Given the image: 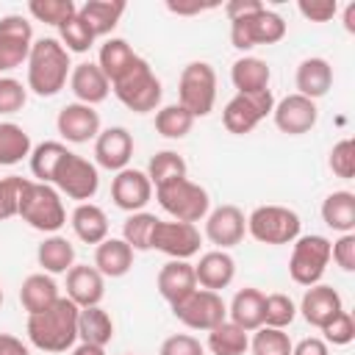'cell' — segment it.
I'll return each mask as SVG.
<instances>
[{
  "instance_id": "d6a6232c",
  "label": "cell",
  "mask_w": 355,
  "mask_h": 355,
  "mask_svg": "<svg viewBox=\"0 0 355 355\" xmlns=\"http://www.w3.org/2000/svg\"><path fill=\"white\" fill-rule=\"evenodd\" d=\"M78 338L83 344H97V347L111 344V338H114V319L108 316V311H103L100 305L80 308L78 311Z\"/></svg>"
},
{
  "instance_id": "ffe728a7",
  "label": "cell",
  "mask_w": 355,
  "mask_h": 355,
  "mask_svg": "<svg viewBox=\"0 0 355 355\" xmlns=\"http://www.w3.org/2000/svg\"><path fill=\"white\" fill-rule=\"evenodd\" d=\"M155 286H158V294H161L169 305H178V302L186 300L194 288H200V286H197V277H194V263L169 258V261L161 266V272H158V277H155Z\"/></svg>"
},
{
  "instance_id": "9a60e30c",
  "label": "cell",
  "mask_w": 355,
  "mask_h": 355,
  "mask_svg": "<svg viewBox=\"0 0 355 355\" xmlns=\"http://www.w3.org/2000/svg\"><path fill=\"white\" fill-rule=\"evenodd\" d=\"M247 233V216L239 205H219L214 211H208L205 216V239L216 247V250H230L236 244H241Z\"/></svg>"
},
{
  "instance_id": "680465c9",
  "label": "cell",
  "mask_w": 355,
  "mask_h": 355,
  "mask_svg": "<svg viewBox=\"0 0 355 355\" xmlns=\"http://www.w3.org/2000/svg\"><path fill=\"white\" fill-rule=\"evenodd\" d=\"M72 355H105V347H97V344H78L72 347Z\"/></svg>"
},
{
  "instance_id": "ac0fdd59",
  "label": "cell",
  "mask_w": 355,
  "mask_h": 355,
  "mask_svg": "<svg viewBox=\"0 0 355 355\" xmlns=\"http://www.w3.org/2000/svg\"><path fill=\"white\" fill-rule=\"evenodd\" d=\"M130 155H133V136L128 128L114 125V128H105L97 133V139H94L97 166H103L108 172H122L128 166Z\"/></svg>"
},
{
  "instance_id": "3957f363",
  "label": "cell",
  "mask_w": 355,
  "mask_h": 355,
  "mask_svg": "<svg viewBox=\"0 0 355 355\" xmlns=\"http://www.w3.org/2000/svg\"><path fill=\"white\" fill-rule=\"evenodd\" d=\"M17 216H22V222H28L33 230H42V233H55L67 225V211L58 189L39 180H28Z\"/></svg>"
},
{
  "instance_id": "816d5d0a",
  "label": "cell",
  "mask_w": 355,
  "mask_h": 355,
  "mask_svg": "<svg viewBox=\"0 0 355 355\" xmlns=\"http://www.w3.org/2000/svg\"><path fill=\"white\" fill-rule=\"evenodd\" d=\"M330 258L336 261L338 269L355 272V233H341L338 241L330 244Z\"/></svg>"
},
{
  "instance_id": "681fc988",
  "label": "cell",
  "mask_w": 355,
  "mask_h": 355,
  "mask_svg": "<svg viewBox=\"0 0 355 355\" xmlns=\"http://www.w3.org/2000/svg\"><path fill=\"white\" fill-rule=\"evenodd\" d=\"M28 100V89L17 78H0V114H17L22 111Z\"/></svg>"
},
{
  "instance_id": "4316f807",
  "label": "cell",
  "mask_w": 355,
  "mask_h": 355,
  "mask_svg": "<svg viewBox=\"0 0 355 355\" xmlns=\"http://www.w3.org/2000/svg\"><path fill=\"white\" fill-rule=\"evenodd\" d=\"M133 266V247L125 239H105L94 250V269L103 277H122Z\"/></svg>"
},
{
  "instance_id": "8fae6325",
  "label": "cell",
  "mask_w": 355,
  "mask_h": 355,
  "mask_svg": "<svg viewBox=\"0 0 355 355\" xmlns=\"http://www.w3.org/2000/svg\"><path fill=\"white\" fill-rule=\"evenodd\" d=\"M53 183H55L58 194H67L69 200L89 202L100 189V175L89 158H83L78 153H67L53 175Z\"/></svg>"
},
{
  "instance_id": "30bf717a",
  "label": "cell",
  "mask_w": 355,
  "mask_h": 355,
  "mask_svg": "<svg viewBox=\"0 0 355 355\" xmlns=\"http://www.w3.org/2000/svg\"><path fill=\"white\" fill-rule=\"evenodd\" d=\"M172 313L178 322H183L189 330H214L216 324H222L227 319V305L222 300L219 291H208V288H194L186 300H180L178 305H172Z\"/></svg>"
},
{
  "instance_id": "7a4b0ae2",
  "label": "cell",
  "mask_w": 355,
  "mask_h": 355,
  "mask_svg": "<svg viewBox=\"0 0 355 355\" xmlns=\"http://www.w3.org/2000/svg\"><path fill=\"white\" fill-rule=\"evenodd\" d=\"M28 89L39 97H53L69 80V53L58 39H36L28 55Z\"/></svg>"
},
{
  "instance_id": "e575fe53",
  "label": "cell",
  "mask_w": 355,
  "mask_h": 355,
  "mask_svg": "<svg viewBox=\"0 0 355 355\" xmlns=\"http://www.w3.org/2000/svg\"><path fill=\"white\" fill-rule=\"evenodd\" d=\"M36 261L47 275H64L75 266V247L64 236H47L36 247Z\"/></svg>"
},
{
  "instance_id": "ba28073f",
  "label": "cell",
  "mask_w": 355,
  "mask_h": 355,
  "mask_svg": "<svg viewBox=\"0 0 355 355\" xmlns=\"http://www.w3.org/2000/svg\"><path fill=\"white\" fill-rule=\"evenodd\" d=\"M288 258V275L297 286H316L330 263V239L311 233V236H297Z\"/></svg>"
},
{
  "instance_id": "6125c7cd",
  "label": "cell",
  "mask_w": 355,
  "mask_h": 355,
  "mask_svg": "<svg viewBox=\"0 0 355 355\" xmlns=\"http://www.w3.org/2000/svg\"><path fill=\"white\" fill-rule=\"evenodd\" d=\"M125 355H133V352H125Z\"/></svg>"
},
{
  "instance_id": "6f0895ef",
  "label": "cell",
  "mask_w": 355,
  "mask_h": 355,
  "mask_svg": "<svg viewBox=\"0 0 355 355\" xmlns=\"http://www.w3.org/2000/svg\"><path fill=\"white\" fill-rule=\"evenodd\" d=\"M166 8L172 11V14H183V17H189V14H200V11H208V8H214V3H200V0H194V3H166Z\"/></svg>"
},
{
  "instance_id": "7dc6e473",
  "label": "cell",
  "mask_w": 355,
  "mask_h": 355,
  "mask_svg": "<svg viewBox=\"0 0 355 355\" xmlns=\"http://www.w3.org/2000/svg\"><path fill=\"white\" fill-rule=\"evenodd\" d=\"M327 164H330V169H333L336 178H341V180H352V175H355V141H352V139H341V141H336L333 150H330Z\"/></svg>"
},
{
  "instance_id": "9f6ffc18",
  "label": "cell",
  "mask_w": 355,
  "mask_h": 355,
  "mask_svg": "<svg viewBox=\"0 0 355 355\" xmlns=\"http://www.w3.org/2000/svg\"><path fill=\"white\" fill-rule=\"evenodd\" d=\"M0 355H31V349L17 336L0 333Z\"/></svg>"
},
{
  "instance_id": "7402d4cb",
  "label": "cell",
  "mask_w": 355,
  "mask_h": 355,
  "mask_svg": "<svg viewBox=\"0 0 355 355\" xmlns=\"http://www.w3.org/2000/svg\"><path fill=\"white\" fill-rule=\"evenodd\" d=\"M300 311H302V319L311 327H319L322 330L338 311H344V302H341V294L333 286L316 283V286H308V291L302 294Z\"/></svg>"
},
{
  "instance_id": "74e56055",
  "label": "cell",
  "mask_w": 355,
  "mask_h": 355,
  "mask_svg": "<svg viewBox=\"0 0 355 355\" xmlns=\"http://www.w3.org/2000/svg\"><path fill=\"white\" fill-rule=\"evenodd\" d=\"M69 150L61 144V141H42L31 150V172L39 183H53V175L61 164V158L67 155Z\"/></svg>"
},
{
  "instance_id": "4dcf8cb0",
  "label": "cell",
  "mask_w": 355,
  "mask_h": 355,
  "mask_svg": "<svg viewBox=\"0 0 355 355\" xmlns=\"http://www.w3.org/2000/svg\"><path fill=\"white\" fill-rule=\"evenodd\" d=\"M136 53H133V47L125 42V39H116V36H111V39H105L103 42V47H100V53H97V67L103 69V75L108 78V83H114V80H119L133 64H136Z\"/></svg>"
},
{
  "instance_id": "d590c367",
  "label": "cell",
  "mask_w": 355,
  "mask_h": 355,
  "mask_svg": "<svg viewBox=\"0 0 355 355\" xmlns=\"http://www.w3.org/2000/svg\"><path fill=\"white\" fill-rule=\"evenodd\" d=\"M33 150L31 136L17 122H0V166H14Z\"/></svg>"
},
{
  "instance_id": "5b68a950",
  "label": "cell",
  "mask_w": 355,
  "mask_h": 355,
  "mask_svg": "<svg viewBox=\"0 0 355 355\" xmlns=\"http://www.w3.org/2000/svg\"><path fill=\"white\" fill-rule=\"evenodd\" d=\"M155 200L158 205L178 222H200L208 216L211 211V197L208 191L189 180V178H180V180H172V183H164L155 189Z\"/></svg>"
},
{
  "instance_id": "277c9868",
  "label": "cell",
  "mask_w": 355,
  "mask_h": 355,
  "mask_svg": "<svg viewBox=\"0 0 355 355\" xmlns=\"http://www.w3.org/2000/svg\"><path fill=\"white\" fill-rule=\"evenodd\" d=\"M111 89H114L116 100H119L125 108L136 111V114L158 111L161 94H164L161 80L155 78L153 67H150L144 58H136V64H133L119 80H114Z\"/></svg>"
},
{
  "instance_id": "4fadbf2b",
  "label": "cell",
  "mask_w": 355,
  "mask_h": 355,
  "mask_svg": "<svg viewBox=\"0 0 355 355\" xmlns=\"http://www.w3.org/2000/svg\"><path fill=\"white\" fill-rule=\"evenodd\" d=\"M275 108V97H272V89L266 92H255V94H236L225 111H222V125L236 133V136H244L250 133L266 114H272Z\"/></svg>"
},
{
  "instance_id": "6da1fadb",
  "label": "cell",
  "mask_w": 355,
  "mask_h": 355,
  "mask_svg": "<svg viewBox=\"0 0 355 355\" xmlns=\"http://www.w3.org/2000/svg\"><path fill=\"white\" fill-rule=\"evenodd\" d=\"M78 305L58 297L47 311L28 316V338L42 352H67L78 341Z\"/></svg>"
},
{
  "instance_id": "d4e9b609",
  "label": "cell",
  "mask_w": 355,
  "mask_h": 355,
  "mask_svg": "<svg viewBox=\"0 0 355 355\" xmlns=\"http://www.w3.org/2000/svg\"><path fill=\"white\" fill-rule=\"evenodd\" d=\"M294 83H297V94H302V97H308V100L316 103L333 86V67H330V61L327 58H319V55L300 61L297 75H294Z\"/></svg>"
},
{
  "instance_id": "94428289",
  "label": "cell",
  "mask_w": 355,
  "mask_h": 355,
  "mask_svg": "<svg viewBox=\"0 0 355 355\" xmlns=\"http://www.w3.org/2000/svg\"><path fill=\"white\" fill-rule=\"evenodd\" d=\"M0 305H3V288H0Z\"/></svg>"
},
{
  "instance_id": "603a6c76",
  "label": "cell",
  "mask_w": 355,
  "mask_h": 355,
  "mask_svg": "<svg viewBox=\"0 0 355 355\" xmlns=\"http://www.w3.org/2000/svg\"><path fill=\"white\" fill-rule=\"evenodd\" d=\"M69 89L78 97V103L94 108L97 103H103L108 97L111 83H108V78L103 75V69L97 64L83 61V64H75L72 67V72H69Z\"/></svg>"
},
{
  "instance_id": "2e32d148",
  "label": "cell",
  "mask_w": 355,
  "mask_h": 355,
  "mask_svg": "<svg viewBox=\"0 0 355 355\" xmlns=\"http://www.w3.org/2000/svg\"><path fill=\"white\" fill-rule=\"evenodd\" d=\"M153 197V183L147 178V172L141 169H130L125 166L122 172L114 175L111 180V200L116 208L128 211V214H136L141 211Z\"/></svg>"
},
{
  "instance_id": "7c38bea8",
  "label": "cell",
  "mask_w": 355,
  "mask_h": 355,
  "mask_svg": "<svg viewBox=\"0 0 355 355\" xmlns=\"http://www.w3.org/2000/svg\"><path fill=\"white\" fill-rule=\"evenodd\" d=\"M200 230L191 222H178V219H158L153 239H150V250H158L175 261H189L191 255L200 252Z\"/></svg>"
},
{
  "instance_id": "9c48e42d",
  "label": "cell",
  "mask_w": 355,
  "mask_h": 355,
  "mask_svg": "<svg viewBox=\"0 0 355 355\" xmlns=\"http://www.w3.org/2000/svg\"><path fill=\"white\" fill-rule=\"evenodd\" d=\"M286 36V19L266 6L250 17L230 22V42L236 50H252L258 44H275Z\"/></svg>"
},
{
  "instance_id": "8d00e7d4",
  "label": "cell",
  "mask_w": 355,
  "mask_h": 355,
  "mask_svg": "<svg viewBox=\"0 0 355 355\" xmlns=\"http://www.w3.org/2000/svg\"><path fill=\"white\" fill-rule=\"evenodd\" d=\"M208 349L214 355H244L250 349V336L239 324L225 319L222 324L208 330Z\"/></svg>"
},
{
  "instance_id": "1f68e13d",
  "label": "cell",
  "mask_w": 355,
  "mask_h": 355,
  "mask_svg": "<svg viewBox=\"0 0 355 355\" xmlns=\"http://www.w3.org/2000/svg\"><path fill=\"white\" fill-rule=\"evenodd\" d=\"M322 222L338 233H355V194L341 189L324 197L322 202Z\"/></svg>"
},
{
  "instance_id": "c3c4849f",
  "label": "cell",
  "mask_w": 355,
  "mask_h": 355,
  "mask_svg": "<svg viewBox=\"0 0 355 355\" xmlns=\"http://www.w3.org/2000/svg\"><path fill=\"white\" fill-rule=\"evenodd\" d=\"M324 344H336V347H347L352 338H355V319L349 311H338L324 327Z\"/></svg>"
},
{
  "instance_id": "ab89813d",
  "label": "cell",
  "mask_w": 355,
  "mask_h": 355,
  "mask_svg": "<svg viewBox=\"0 0 355 355\" xmlns=\"http://www.w3.org/2000/svg\"><path fill=\"white\" fill-rule=\"evenodd\" d=\"M191 128H194V116L180 103H172L155 111V130L164 139H183Z\"/></svg>"
},
{
  "instance_id": "7bdbcfd3",
  "label": "cell",
  "mask_w": 355,
  "mask_h": 355,
  "mask_svg": "<svg viewBox=\"0 0 355 355\" xmlns=\"http://www.w3.org/2000/svg\"><path fill=\"white\" fill-rule=\"evenodd\" d=\"M291 338L288 333L277 330V327H266L261 324L258 330H252V341H250V349L252 355H291Z\"/></svg>"
},
{
  "instance_id": "b9f144b4",
  "label": "cell",
  "mask_w": 355,
  "mask_h": 355,
  "mask_svg": "<svg viewBox=\"0 0 355 355\" xmlns=\"http://www.w3.org/2000/svg\"><path fill=\"white\" fill-rule=\"evenodd\" d=\"M94 31L80 19V14L69 17L64 25H58V42L64 44L67 53H86L94 44Z\"/></svg>"
},
{
  "instance_id": "5bb4252c",
  "label": "cell",
  "mask_w": 355,
  "mask_h": 355,
  "mask_svg": "<svg viewBox=\"0 0 355 355\" xmlns=\"http://www.w3.org/2000/svg\"><path fill=\"white\" fill-rule=\"evenodd\" d=\"M33 47V28L22 14L0 17V72L28 61Z\"/></svg>"
},
{
  "instance_id": "60d3db41",
  "label": "cell",
  "mask_w": 355,
  "mask_h": 355,
  "mask_svg": "<svg viewBox=\"0 0 355 355\" xmlns=\"http://www.w3.org/2000/svg\"><path fill=\"white\" fill-rule=\"evenodd\" d=\"M155 222H158V216H155V214H147V211H136V214H130V216L125 219V225H122V239L133 247V252L150 250V239H153Z\"/></svg>"
},
{
  "instance_id": "484cf974",
  "label": "cell",
  "mask_w": 355,
  "mask_h": 355,
  "mask_svg": "<svg viewBox=\"0 0 355 355\" xmlns=\"http://www.w3.org/2000/svg\"><path fill=\"white\" fill-rule=\"evenodd\" d=\"M230 80L236 86V94H255V92H266L269 80H272V69L263 58L255 55H241L239 61H233L230 67Z\"/></svg>"
},
{
  "instance_id": "e0dca14e",
  "label": "cell",
  "mask_w": 355,
  "mask_h": 355,
  "mask_svg": "<svg viewBox=\"0 0 355 355\" xmlns=\"http://www.w3.org/2000/svg\"><path fill=\"white\" fill-rule=\"evenodd\" d=\"M272 116H275L277 130H283L288 136H302V133H308L316 125L319 108H316L313 100H308L302 94H288L280 103H275Z\"/></svg>"
},
{
  "instance_id": "836d02e7",
  "label": "cell",
  "mask_w": 355,
  "mask_h": 355,
  "mask_svg": "<svg viewBox=\"0 0 355 355\" xmlns=\"http://www.w3.org/2000/svg\"><path fill=\"white\" fill-rule=\"evenodd\" d=\"M80 19L94 31V36H108L119 17L125 14V3L119 0H86L80 8H78Z\"/></svg>"
},
{
  "instance_id": "91938a15",
  "label": "cell",
  "mask_w": 355,
  "mask_h": 355,
  "mask_svg": "<svg viewBox=\"0 0 355 355\" xmlns=\"http://www.w3.org/2000/svg\"><path fill=\"white\" fill-rule=\"evenodd\" d=\"M344 28H347L349 33H355V3H349V6L344 8Z\"/></svg>"
},
{
  "instance_id": "44dd1931",
  "label": "cell",
  "mask_w": 355,
  "mask_h": 355,
  "mask_svg": "<svg viewBox=\"0 0 355 355\" xmlns=\"http://www.w3.org/2000/svg\"><path fill=\"white\" fill-rule=\"evenodd\" d=\"M67 297L78 308L100 305V300L105 297V277L89 263H75L67 272Z\"/></svg>"
},
{
  "instance_id": "52a82bcc",
  "label": "cell",
  "mask_w": 355,
  "mask_h": 355,
  "mask_svg": "<svg viewBox=\"0 0 355 355\" xmlns=\"http://www.w3.org/2000/svg\"><path fill=\"white\" fill-rule=\"evenodd\" d=\"M300 216L286 205H258L247 216V233L261 244H291L300 236Z\"/></svg>"
},
{
  "instance_id": "db71d44e",
  "label": "cell",
  "mask_w": 355,
  "mask_h": 355,
  "mask_svg": "<svg viewBox=\"0 0 355 355\" xmlns=\"http://www.w3.org/2000/svg\"><path fill=\"white\" fill-rule=\"evenodd\" d=\"M261 8H263L261 0H230V3H225V14H227L230 22L241 19V17H250V14L261 11Z\"/></svg>"
},
{
  "instance_id": "f35d334b",
  "label": "cell",
  "mask_w": 355,
  "mask_h": 355,
  "mask_svg": "<svg viewBox=\"0 0 355 355\" xmlns=\"http://www.w3.org/2000/svg\"><path fill=\"white\" fill-rule=\"evenodd\" d=\"M147 178H150L153 189L186 178V161H183V155H178L175 150H161V153H155V155L150 158V164H147Z\"/></svg>"
},
{
  "instance_id": "d6986e66",
  "label": "cell",
  "mask_w": 355,
  "mask_h": 355,
  "mask_svg": "<svg viewBox=\"0 0 355 355\" xmlns=\"http://www.w3.org/2000/svg\"><path fill=\"white\" fill-rule=\"evenodd\" d=\"M55 128H58L61 139H67L72 144H86V141L97 139V133H100V114L92 105L67 103L55 116Z\"/></svg>"
},
{
  "instance_id": "11a10c76",
  "label": "cell",
  "mask_w": 355,
  "mask_h": 355,
  "mask_svg": "<svg viewBox=\"0 0 355 355\" xmlns=\"http://www.w3.org/2000/svg\"><path fill=\"white\" fill-rule=\"evenodd\" d=\"M291 355H330V349H327L324 338H316V336H311V338H302V341H297V344L291 347Z\"/></svg>"
},
{
  "instance_id": "f6af8a7d",
  "label": "cell",
  "mask_w": 355,
  "mask_h": 355,
  "mask_svg": "<svg viewBox=\"0 0 355 355\" xmlns=\"http://www.w3.org/2000/svg\"><path fill=\"white\" fill-rule=\"evenodd\" d=\"M294 316H297V305L288 294H280V291L263 294V324L266 327L283 330L294 322Z\"/></svg>"
},
{
  "instance_id": "f546056e",
  "label": "cell",
  "mask_w": 355,
  "mask_h": 355,
  "mask_svg": "<svg viewBox=\"0 0 355 355\" xmlns=\"http://www.w3.org/2000/svg\"><path fill=\"white\" fill-rule=\"evenodd\" d=\"M75 236L83 241V244H100L108 239V216L100 205L94 202H80L75 211H72V219H69Z\"/></svg>"
},
{
  "instance_id": "83f0119b",
  "label": "cell",
  "mask_w": 355,
  "mask_h": 355,
  "mask_svg": "<svg viewBox=\"0 0 355 355\" xmlns=\"http://www.w3.org/2000/svg\"><path fill=\"white\" fill-rule=\"evenodd\" d=\"M227 316L233 324H239L244 333H252L263 324V294L252 286L239 288L236 297L227 305Z\"/></svg>"
},
{
  "instance_id": "8992f818",
  "label": "cell",
  "mask_w": 355,
  "mask_h": 355,
  "mask_svg": "<svg viewBox=\"0 0 355 355\" xmlns=\"http://www.w3.org/2000/svg\"><path fill=\"white\" fill-rule=\"evenodd\" d=\"M178 103L197 119L208 116L216 103V72L208 61H191L178 80Z\"/></svg>"
},
{
  "instance_id": "f5cc1de1",
  "label": "cell",
  "mask_w": 355,
  "mask_h": 355,
  "mask_svg": "<svg viewBox=\"0 0 355 355\" xmlns=\"http://www.w3.org/2000/svg\"><path fill=\"white\" fill-rule=\"evenodd\" d=\"M297 8L311 22H327V19H333L338 14V3L336 0H300Z\"/></svg>"
},
{
  "instance_id": "ee69618b",
  "label": "cell",
  "mask_w": 355,
  "mask_h": 355,
  "mask_svg": "<svg viewBox=\"0 0 355 355\" xmlns=\"http://www.w3.org/2000/svg\"><path fill=\"white\" fill-rule=\"evenodd\" d=\"M28 14L44 25H64L69 17L78 14V6L72 0H31L28 3Z\"/></svg>"
},
{
  "instance_id": "cb8c5ba5",
  "label": "cell",
  "mask_w": 355,
  "mask_h": 355,
  "mask_svg": "<svg viewBox=\"0 0 355 355\" xmlns=\"http://www.w3.org/2000/svg\"><path fill=\"white\" fill-rule=\"evenodd\" d=\"M194 277H197L200 288L222 291L236 277V261L225 250H211V252L200 255V261L194 263Z\"/></svg>"
},
{
  "instance_id": "f1b7e54d",
  "label": "cell",
  "mask_w": 355,
  "mask_h": 355,
  "mask_svg": "<svg viewBox=\"0 0 355 355\" xmlns=\"http://www.w3.org/2000/svg\"><path fill=\"white\" fill-rule=\"evenodd\" d=\"M58 297H61V294H58V286H55V280H53L47 272L28 275V277L22 280V286H19V302H22V308L28 311V316L47 311Z\"/></svg>"
},
{
  "instance_id": "f907efd6",
  "label": "cell",
  "mask_w": 355,
  "mask_h": 355,
  "mask_svg": "<svg viewBox=\"0 0 355 355\" xmlns=\"http://www.w3.org/2000/svg\"><path fill=\"white\" fill-rule=\"evenodd\" d=\"M158 355H205V349H202V344H200L194 336H189V333H175V336L164 338Z\"/></svg>"
},
{
  "instance_id": "bcb514c9",
  "label": "cell",
  "mask_w": 355,
  "mask_h": 355,
  "mask_svg": "<svg viewBox=\"0 0 355 355\" xmlns=\"http://www.w3.org/2000/svg\"><path fill=\"white\" fill-rule=\"evenodd\" d=\"M25 186H28V178H19V175L0 178V222L19 214V200Z\"/></svg>"
}]
</instances>
